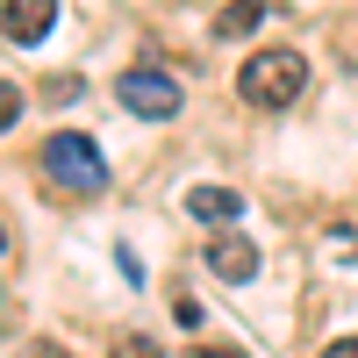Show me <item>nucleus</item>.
<instances>
[{
  "instance_id": "obj_1",
  "label": "nucleus",
  "mask_w": 358,
  "mask_h": 358,
  "mask_svg": "<svg viewBox=\"0 0 358 358\" xmlns=\"http://www.w3.org/2000/svg\"><path fill=\"white\" fill-rule=\"evenodd\" d=\"M301 86H308V57L287 50V43L280 50H251L244 72H236V94H244L251 108H294Z\"/></svg>"
},
{
  "instance_id": "obj_2",
  "label": "nucleus",
  "mask_w": 358,
  "mask_h": 358,
  "mask_svg": "<svg viewBox=\"0 0 358 358\" xmlns=\"http://www.w3.org/2000/svg\"><path fill=\"white\" fill-rule=\"evenodd\" d=\"M43 172H50L65 194H94L101 179H108V158H101V143H94V136L57 129V136L43 143Z\"/></svg>"
},
{
  "instance_id": "obj_3",
  "label": "nucleus",
  "mask_w": 358,
  "mask_h": 358,
  "mask_svg": "<svg viewBox=\"0 0 358 358\" xmlns=\"http://www.w3.org/2000/svg\"><path fill=\"white\" fill-rule=\"evenodd\" d=\"M115 101H122L136 122H172V115H179V79L151 72V65H129L122 79H115Z\"/></svg>"
},
{
  "instance_id": "obj_4",
  "label": "nucleus",
  "mask_w": 358,
  "mask_h": 358,
  "mask_svg": "<svg viewBox=\"0 0 358 358\" xmlns=\"http://www.w3.org/2000/svg\"><path fill=\"white\" fill-rule=\"evenodd\" d=\"M208 273L229 280V287L258 280V244H251V236H208Z\"/></svg>"
},
{
  "instance_id": "obj_5",
  "label": "nucleus",
  "mask_w": 358,
  "mask_h": 358,
  "mask_svg": "<svg viewBox=\"0 0 358 358\" xmlns=\"http://www.w3.org/2000/svg\"><path fill=\"white\" fill-rule=\"evenodd\" d=\"M0 29H8V43H43L57 29V0H8V8H0Z\"/></svg>"
},
{
  "instance_id": "obj_6",
  "label": "nucleus",
  "mask_w": 358,
  "mask_h": 358,
  "mask_svg": "<svg viewBox=\"0 0 358 358\" xmlns=\"http://www.w3.org/2000/svg\"><path fill=\"white\" fill-rule=\"evenodd\" d=\"M187 208H194L201 222H236V215H244V194H229V187H194Z\"/></svg>"
},
{
  "instance_id": "obj_7",
  "label": "nucleus",
  "mask_w": 358,
  "mask_h": 358,
  "mask_svg": "<svg viewBox=\"0 0 358 358\" xmlns=\"http://www.w3.org/2000/svg\"><path fill=\"white\" fill-rule=\"evenodd\" d=\"M258 22H265V0H229V8L215 15V36H251Z\"/></svg>"
},
{
  "instance_id": "obj_8",
  "label": "nucleus",
  "mask_w": 358,
  "mask_h": 358,
  "mask_svg": "<svg viewBox=\"0 0 358 358\" xmlns=\"http://www.w3.org/2000/svg\"><path fill=\"white\" fill-rule=\"evenodd\" d=\"M115 358H165V351H158V337L129 330V337H115Z\"/></svg>"
},
{
  "instance_id": "obj_9",
  "label": "nucleus",
  "mask_w": 358,
  "mask_h": 358,
  "mask_svg": "<svg viewBox=\"0 0 358 358\" xmlns=\"http://www.w3.org/2000/svg\"><path fill=\"white\" fill-rule=\"evenodd\" d=\"M15 115H22V94H15V86H8V79H0V129H8V122H15Z\"/></svg>"
},
{
  "instance_id": "obj_10",
  "label": "nucleus",
  "mask_w": 358,
  "mask_h": 358,
  "mask_svg": "<svg viewBox=\"0 0 358 358\" xmlns=\"http://www.w3.org/2000/svg\"><path fill=\"white\" fill-rule=\"evenodd\" d=\"M15 358H65V344H29V351H15Z\"/></svg>"
},
{
  "instance_id": "obj_11",
  "label": "nucleus",
  "mask_w": 358,
  "mask_h": 358,
  "mask_svg": "<svg viewBox=\"0 0 358 358\" xmlns=\"http://www.w3.org/2000/svg\"><path fill=\"white\" fill-rule=\"evenodd\" d=\"M322 358H358V337H337V344L322 351Z\"/></svg>"
},
{
  "instance_id": "obj_12",
  "label": "nucleus",
  "mask_w": 358,
  "mask_h": 358,
  "mask_svg": "<svg viewBox=\"0 0 358 358\" xmlns=\"http://www.w3.org/2000/svg\"><path fill=\"white\" fill-rule=\"evenodd\" d=\"M194 358H244V351H229V344H201Z\"/></svg>"
},
{
  "instance_id": "obj_13",
  "label": "nucleus",
  "mask_w": 358,
  "mask_h": 358,
  "mask_svg": "<svg viewBox=\"0 0 358 358\" xmlns=\"http://www.w3.org/2000/svg\"><path fill=\"white\" fill-rule=\"evenodd\" d=\"M0 251H8V229H0Z\"/></svg>"
}]
</instances>
